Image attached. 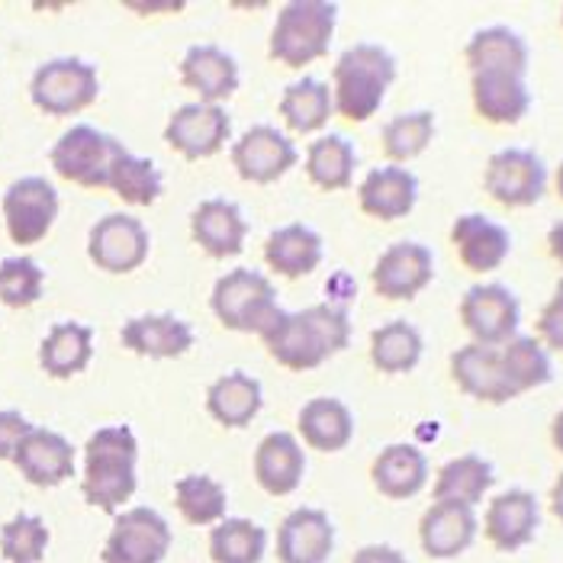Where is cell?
<instances>
[{
    "mask_svg": "<svg viewBox=\"0 0 563 563\" xmlns=\"http://www.w3.org/2000/svg\"><path fill=\"white\" fill-rule=\"evenodd\" d=\"M261 342L280 367L297 371V374L316 371L351 345L347 306L316 303L300 312L280 309L277 319L261 332Z\"/></svg>",
    "mask_w": 563,
    "mask_h": 563,
    "instance_id": "cell-1",
    "label": "cell"
},
{
    "mask_svg": "<svg viewBox=\"0 0 563 563\" xmlns=\"http://www.w3.org/2000/svg\"><path fill=\"white\" fill-rule=\"evenodd\" d=\"M139 489V438L130 426H103L85 444V493L87 506L117 516Z\"/></svg>",
    "mask_w": 563,
    "mask_h": 563,
    "instance_id": "cell-2",
    "label": "cell"
},
{
    "mask_svg": "<svg viewBox=\"0 0 563 563\" xmlns=\"http://www.w3.org/2000/svg\"><path fill=\"white\" fill-rule=\"evenodd\" d=\"M399 65L390 48L377 43H357L345 48L332 68V100L339 117L347 123H367L387 100V90L396 85Z\"/></svg>",
    "mask_w": 563,
    "mask_h": 563,
    "instance_id": "cell-3",
    "label": "cell"
},
{
    "mask_svg": "<svg viewBox=\"0 0 563 563\" xmlns=\"http://www.w3.org/2000/svg\"><path fill=\"white\" fill-rule=\"evenodd\" d=\"M339 3L332 0H287L274 16L267 52L274 62L303 71L319 62L335 40Z\"/></svg>",
    "mask_w": 563,
    "mask_h": 563,
    "instance_id": "cell-4",
    "label": "cell"
},
{
    "mask_svg": "<svg viewBox=\"0 0 563 563\" xmlns=\"http://www.w3.org/2000/svg\"><path fill=\"white\" fill-rule=\"evenodd\" d=\"M210 306L229 332H255V335H261L280 312L274 284L249 267H235L222 274L213 284Z\"/></svg>",
    "mask_w": 563,
    "mask_h": 563,
    "instance_id": "cell-5",
    "label": "cell"
},
{
    "mask_svg": "<svg viewBox=\"0 0 563 563\" xmlns=\"http://www.w3.org/2000/svg\"><path fill=\"white\" fill-rule=\"evenodd\" d=\"M551 174L538 152L531 148H499L486 158L483 190L506 210H528L548 194Z\"/></svg>",
    "mask_w": 563,
    "mask_h": 563,
    "instance_id": "cell-6",
    "label": "cell"
},
{
    "mask_svg": "<svg viewBox=\"0 0 563 563\" xmlns=\"http://www.w3.org/2000/svg\"><path fill=\"white\" fill-rule=\"evenodd\" d=\"M97 93H100L97 68L75 55L45 62L30 81V97L45 117H75L97 100Z\"/></svg>",
    "mask_w": 563,
    "mask_h": 563,
    "instance_id": "cell-7",
    "label": "cell"
},
{
    "mask_svg": "<svg viewBox=\"0 0 563 563\" xmlns=\"http://www.w3.org/2000/svg\"><path fill=\"white\" fill-rule=\"evenodd\" d=\"M461 325L471 332V342L503 347L521 329V300L499 280H483L464 290L457 306Z\"/></svg>",
    "mask_w": 563,
    "mask_h": 563,
    "instance_id": "cell-8",
    "label": "cell"
},
{
    "mask_svg": "<svg viewBox=\"0 0 563 563\" xmlns=\"http://www.w3.org/2000/svg\"><path fill=\"white\" fill-rule=\"evenodd\" d=\"M172 525L152 506H135L113 516L100 563H162L172 554Z\"/></svg>",
    "mask_w": 563,
    "mask_h": 563,
    "instance_id": "cell-9",
    "label": "cell"
},
{
    "mask_svg": "<svg viewBox=\"0 0 563 563\" xmlns=\"http://www.w3.org/2000/svg\"><path fill=\"white\" fill-rule=\"evenodd\" d=\"M62 210L58 190L52 180H45L40 174L20 177L7 187L3 200H0V213H3V225L13 245L30 249L40 245L48 229L55 225Z\"/></svg>",
    "mask_w": 563,
    "mask_h": 563,
    "instance_id": "cell-10",
    "label": "cell"
},
{
    "mask_svg": "<svg viewBox=\"0 0 563 563\" xmlns=\"http://www.w3.org/2000/svg\"><path fill=\"white\" fill-rule=\"evenodd\" d=\"M120 142L107 132H100L90 123L71 126L58 135V142L48 152V162L58 177L87 187V190H100L107 187V174H110V162L117 155Z\"/></svg>",
    "mask_w": 563,
    "mask_h": 563,
    "instance_id": "cell-11",
    "label": "cell"
},
{
    "mask_svg": "<svg viewBox=\"0 0 563 563\" xmlns=\"http://www.w3.org/2000/svg\"><path fill=\"white\" fill-rule=\"evenodd\" d=\"M538 528H541V499L525 486H509L496 493L479 525L483 538L499 554H519L521 548L534 541Z\"/></svg>",
    "mask_w": 563,
    "mask_h": 563,
    "instance_id": "cell-12",
    "label": "cell"
},
{
    "mask_svg": "<svg viewBox=\"0 0 563 563\" xmlns=\"http://www.w3.org/2000/svg\"><path fill=\"white\" fill-rule=\"evenodd\" d=\"M232 139V117L219 103H184L177 107L165 126V142L187 162H203L222 152Z\"/></svg>",
    "mask_w": 563,
    "mask_h": 563,
    "instance_id": "cell-13",
    "label": "cell"
},
{
    "mask_svg": "<svg viewBox=\"0 0 563 563\" xmlns=\"http://www.w3.org/2000/svg\"><path fill=\"white\" fill-rule=\"evenodd\" d=\"M152 239L142 219L130 213H110L97 219L87 235V255L107 274H132L148 258Z\"/></svg>",
    "mask_w": 563,
    "mask_h": 563,
    "instance_id": "cell-14",
    "label": "cell"
},
{
    "mask_svg": "<svg viewBox=\"0 0 563 563\" xmlns=\"http://www.w3.org/2000/svg\"><path fill=\"white\" fill-rule=\"evenodd\" d=\"M300 162V152L294 139L277 126L258 123L232 145V168L249 184H274L287 172H294Z\"/></svg>",
    "mask_w": 563,
    "mask_h": 563,
    "instance_id": "cell-15",
    "label": "cell"
},
{
    "mask_svg": "<svg viewBox=\"0 0 563 563\" xmlns=\"http://www.w3.org/2000/svg\"><path fill=\"white\" fill-rule=\"evenodd\" d=\"M377 297L390 303L416 300L434 280V252L422 242H393L371 271Z\"/></svg>",
    "mask_w": 563,
    "mask_h": 563,
    "instance_id": "cell-16",
    "label": "cell"
},
{
    "mask_svg": "<svg viewBox=\"0 0 563 563\" xmlns=\"http://www.w3.org/2000/svg\"><path fill=\"white\" fill-rule=\"evenodd\" d=\"M274 551L280 563H329L335 551V525L322 509L300 506L277 525Z\"/></svg>",
    "mask_w": 563,
    "mask_h": 563,
    "instance_id": "cell-17",
    "label": "cell"
},
{
    "mask_svg": "<svg viewBox=\"0 0 563 563\" xmlns=\"http://www.w3.org/2000/svg\"><path fill=\"white\" fill-rule=\"evenodd\" d=\"M479 538L477 509L432 503L419 519V548L432 561H454L467 554Z\"/></svg>",
    "mask_w": 563,
    "mask_h": 563,
    "instance_id": "cell-18",
    "label": "cell"
},
{
    "mask_svg": "<svg viewBox=\"0 0 563 563\" xmlns=\"http://www.w3.org/2000/svg\"><path fill=\"white\" fill-rule=\"evenodd\" d=\"M451 245L457 252V261L471 274H493L509 258L512 235L496 219L483 217V213H464L451 225Z\"/></svg>",
    "mask_w": 563,
    "mask_h": 563,
    "instance_id": "cell-19",
    "label": "cell"
},
{
    "mask_svg": "<svg viewBox=\"0 0 563 563\" xmlns=\"http://www.w3.org/2000/svg\"><path fill=\"white\" fill-rule=\"evenodd\" d=\"M471 103L483 123L516 126L531 110L528 78L512 71H471Z\"/></svg>",
    "mask_w": 563,
    "mask_h": 563,
    "instance_id": "cell-20",
    "label": "cell"
},
{
    "mask_svg": "<svg viewBox=\"0 0 563 563\" xmlns=\"http://www.w3.org/2000/svg\"><path fill=\"white\" fill-rule=\"evenodd\" d=\"M451 380L457 384V390L477 402H489V406H506L516 396L506 384L503 374V361H499V347L477 345L467 342L451 354Z\"/></svg>",
    "mask_w": 563,
    "mask_h": 563,
    "instance_id": "cell-21",
    "label": "cell"
},
{
    "mask_svg": "<svg viewBox=\"0 0 563 563\" xmlns=\"http://www.w3.org/2000/svg\"><path fill=\"white\" fill-rule=\"evenodd\" d=\"M75 461H78L75 444L65 434L52 432V429H36V426L13 454L16 471L40 489H52V486L75 477V467H78Z\"/></svg>",
    "mask_w": 563,
    "mask_h": 563,
    "instance_id": "cell-22",
    "label": "cell"
},
{
    "mask_svg": "<svg viewBox=\"0 0 563 563\" xmlns=\"http://www.w3.org/2000/svg\"><path fill=\"white\" fill-rule=\"evenodd\" d=\"M120 342L139 357L174 361L194 347V329L172 312H145V316H132L123 322Z\"/></svg>",
    "mask_w": 563,
    "mask_h": 563,
    "instance_id": "cell-23",
    "label": "cell"
},
{
    "mask_svg": "<svg viewBox=\"0 0 563 563\" xmlns=\"http://www.w3.org/2000/svg\"><path fill=\"white\" fill-rule=\"evenodd\" d=\"M357 203L367 217L380 222L406 219L419 203V177L402 165L374 168L357 184Z\"/></svg>",
    "mask_w": 563,
    "mask_h": 563,
    "instance_id": "cell-24",
    "label": "cell"
},
{
    "mask_svg": "<svg viewBox=\"0 0 563 563\" xmlns=\"http://www.w3.org/2000/svg\"><path fill=\"white\" fill-rule=\"evenodd\" d=\"M371 483L377 486L380 496H387L393 503L416 499L429 486V457H426V451L409 444V441L387 444L371 464Z\"/></svg>",
    "mask_w": 563,
    "mask_h": 563,
    "instance_id": "cell-25",
    "label": "cell"
},
{
    "mask_svg": "<svg viewBox=\"0 0 563 563\" xmlns=\"http://www.w3.org/2000/svg\"><path fill=\"white\" fill-rule=\"evenodd\" d=\"M190 235L210 258H235L245 249L249 222L232 200H203L190 213Z\"/></svg>",
    "mask_w": 563,
    "mask_h": 563,
    "instance_id": "cell-26",
    "label": "cell"
},
{
    "mask_svg": "<svg viewBox=\"0 0 563 563\" xmlns=\"http://www.w3.org/2000/svg\"><path fill=\"white\" fill-rule=\"evenodd\" d=\"M180 81L200 103L222 107V100L239 90V62L219 45H190L180 58Z\"/></svg>",
    "mask_w": 563,
    "mask_h": 563,
    "instance_id": "cell-27",
    "label": "cell"
},
{
    "mask_svg": "<svg viewBox=\"0 0 563 563\" xmlns=\"http://www.w3.org/2000/svg\"><path fill=\"white\" fill-rule=\"evenodd\" d=\"M306 477V454L297 441V434L290 432H271L261 438L255 448V479L258 486L274 496L284 499L290 496Z\"/></svg>",
    "mask_w": 563,
    "mask_h": 563,
    "instance_id": "cell-28",
    "label": "cell"
},
{
    "mask_svg": "<svg viewBox=\"0 0 563 563\" xmlns=\"http://www.w3.org/2000/svg\"><path fill=\"white\" fill-rule=\"evenodd\" d=\"M322 235L316 229H309L303 222H290L280 225L267 235L264 242V264L287 280H300L309 277L319 264H322Z\"/></svg>",
    "mask_w": 563,
    "mask_h": 563,
    "instance_id": "cell-29",
    "label": "cell"
},
{
    "mask_svg": "<svg viewBox=\"0 0 563 563\" xmlns=\"http://www.w3.org/2000/svg\"><path fill=\"white\" fill-rule=\"evenodd\" d=\"M464 62H467V71H512V75L528 78L531 48L512 26L496 23V26H483L467 40Z\"/></svg>",
    "mask_w": 563,
    "mask_h": 563,
    "instance_id": "cell-30",
    "label": "cell"
},
{
    "mask_svg": "<svg viewBox=\"0 0 563 563\" xmlns=\"http://www.w3.org/2000/svg\"><path fill=\"white\" fill-rule=\"evenodd\" d=\"M496 483V467L483 454H457L438 467L432 483V503H454L477 509Z\"/></svg>",
    "mask_w": 563,
    "mask_h": 563,
    "instance_id": "cell-31",
    "label": "cell"
},
{
    "mask_svg": "<svg viewBox=\"0 0 563 563\" xmlns=\"http://www.w3.org/2000/svg\"><path fill=\"white\" fill-rule=\"evenodd\" d=\"M297 429L300 438L312 451L322 454H339L345 451L354 438V416L342 399L335 396H316L309 399L300 416H297Z\"/></svg>",
    "mask_w": 563,
    "mask_h": 563,
    "instance_id": "cell-32",
    "label": "cell"
},
{
    "mask_svg": "<svg viewBox=\"0 0 563 563\" xmlns=\"http://www.w3.org/2000/svg\"><path fill=\"white\" fill-rule=\"evenodd\" d=\"M261 406H264L261 384L242 371L219 377L207 390V412L222 429H249L258 419Z\"/></svg>",
    "mask_w": 563,
    "mask_h": 563,
    "instance_id": "cell-33",
    "label": "cell"
},
{
    "mask_svg": "<svg viewBox=\"0 0 563 563\" xmlns=\"http://www.w3.org/2000/svg\"><path fill=\"white\" fill-rule=\"evenodd\" d=\"M93 357V332L85 322H58L40 345V367L52 380H71L85 374Z\"/></svg>",
    "mask_w": 563,
    "mask_h": 563,
    "instance_id": "cell-34",
    "label": "cell"
},
{
    "mask_svg": "<svg viewBox=\"0 0 563 563\" xmlns=\"http://www.w3.org/2000/svg\"><path fill=\"white\" fill-rule=\"evenodd\" d=\"M499 361H503V374L512 396L519 399L525 393L541 390L554 380V361L551 351L541 345L534 335H516L512 342L499 347Z\"/></svg>",
    "mask_w": 563,
    "mask_h": 563,
    "instance_id": "cell-35",
    "label": "cell"
},
{
    "mask_svg": "<svg viewBox=\"0 0 563 563\" xmlns=\"http://www.w3.org/2000/svg\"><path fill=\"white\" fill-rule=\"evenodd\" d=\"M354 172H357V152L342 132H325L306 148V177L325 194L347 190Z\"/></svg>",
    "mask_w": 563,
    "mask_h": 563,
    "instance_id": "cell-36",
    "label": "cell"
},
{
    "mask_svg": "<svg viewBox=\"0 0 563 563\" xmlns=\"http://www.w3.org/2000/svg\"><path fill=\"white\" fill-rule=\"evenodd\" d=\"M422 354H426V339L406 319H393L371 335V364L387 377L416 371Z\"/></svg>",
    "mask_w": 563,
    "mask_h": 563,
    "instance_id": "cell-37",
    "label": "cell"
},
{
    "mask_svg": "<svg viewBox=\"0 0 563 563\" xmlns=\"http://www.w3.org/2000/svg\"><path fill=\"white\" fill-rule=\"evenodd\" d=\"M107 187L123 203L152 207V203H158V197L165 190V180H162V172H158V165L152 158H139V155H132L126 145H120L113 162H110Z\"/></svg>",
    "mask_w": 563,
    "mask_h": 563,
    "instance_id": "cell-38",
    "label": "cell"
},
{
    "mask_svg": "<svg viewBox=\"0 0 563 563\" xmlns=\"http://www.w3.org/2000/svg\"><path fill=\"white\" fill-rule=\"evenodd\" d=\"M332 110H335L332 87L319 78H300V81L284 87V93H280V117L300 135L325 130L332 120Z\"/></svg>",
    "mask_w": 563,
    "mask_h": 563,
    "instance_id": "cell-39",
    "label": "cell"
},
{
    "mask_svg": "<svg viewBox=\"0 0 563 563\" xmlns=\"http://www.w3.org/2000/svg\"><path fill=\"white\" fill-rule=\"evenodd\" d=\"M210 561L213 563H261L267 554V531L252 519H225L210 531Z\"/></svg>",
    "mask_w": 563,
    "mask_h": 563,
    "instance_id": "cell-40",
    "label": "cell"
},
{
    "mask_svg": "<svg viewBox=\"0 0 563 563\" xmlns=\"http://www.w3.org/2000/svg\"><path fill=\"white\" fill-rule=\"evenodd\" d=\"M174 509L187 525H197V528L219 525L225 519L229 496H225L222 483L210 474H187L174 483Z\"/></svg>",
    "mask_w": 563,
    "mask_h": 563,
    "instance_id": "cell-41",
    "label": "cell"
},
{
    "mask_svg": "<svg viewBox=\"0 0 563 563\" xmlns=\"http://www.w3.org/2000/svg\"><path fill=\"white\" fill-rule=\"evenodd\" d=\"M434 132H438V120H434L432 110H409V113H399L393 117L390 123L380 132V145H384V155L390 158L393 165H402L419 158L429 145L434 142Z\"/></svg>",
    "mask_w": 563,
    "mask_h": 563,
    "instance_id": "cell-42",
    "label": "cell"
},
{
    "mask_svg": "<svg viewBox=\"0 0 563 563\" xmlns=\"http://www.w3.org/2000/svg\"><path fill=\"white\" fill-rule=\"evenodd\" d=\"M48 538V525L40 516L16 512L0 528V554L7 563H43Z\"/></svg>",
    "mask_w": 563,
    "mask_h": 563,
    "instance_id": "cell-43",
    "label": "cell"
},
{
    "mask_svg": "<svg viewBox=\"0 0 563 563\" xmlns=\"http://www.w3.org/2000/svg\"><path fill=\"white\" fill-rule=\"evenodd\" d=\"M45 294L43 267L30 255H13L0 261V303L10 309H26L40 303Z\"/></svg>",
    "mask_w": 563,
    "mask_h": 563,
    "instance_id": "cell-44",
    "label": "cell"
},
{
    "mask_svg": "<svg viewBox=\"0 0 563 563\" xmlns=\"http://www.w3.org/2000/svg\"><path fill=\"white\" fill-rule=\"evenodd\" d=\"M548 351L563 354V277L558 280L551 300L538 312V335H534Z\"/></svg>",
    "mask_w": 563,
    "mask_h": 563,
    "instance_id": "cell-45",
    "label": "cell"
},
{
    "mask_svg": "<svg viewBox=\"0 0 563 563\" xmlns=\"http://www.w3.org/2000/svg\"><path fill=\"white\" fill-rule=\"evenodd\" d=\"M33 432V422L16 409H0V461H13L23 438Z\"/></svg>",
    "mask_w": 563,
    "mask_h": 563,
    "instance_id": "cell-46",
    "label": "cell"
},
{
    "mask_svg": "<svg viewBox=\"0 0 563 563\" xmlns=\"http://www.w3.org/2000/svg\"><path fill=\"white\" fill-rule=\"evenodd\" d=\"M351 563H409V558L393 544H364L354 551Z\"/></svg>",
    "mask_w": 563,
    "mask_h": 563,
    "instance_id": "cell-47",
    "label": "cell"
},
{
    "mask_svg": "<svg viewBox=\"0 0 563 563\" xmlns=\"http://www.w3.org/2000/svg\"><path fill=\"white\" fill-rule=\"evenodd\" d=\"M548 255L563 267V219H558V222L548 229Z\"/></svg>",
    "mask_w": 563,
    "mask_h": 563,
    "instance_id": "cell-48",
    "label": "cell"
},
{
    "mask_svg": "<svg viewBox=\"0 0 563 563\" xmlns=\"http://www.w3.org/2000/svg\"><path fill=\"white\" fill-rule=\"evenodd\" d=\"M548 509L554 512V519L563 525V471L554 479V486H551V493H548Z\"/></svg>",
    "mask_w": 563,
    "mask_h": 563,
    "instance_id": "cell-49",
    "label": "cell"
},
{
    "mask_svg": "<svg viewBox=\"0 0 563 563\" xmlns=\"http://www.w3.org/2000/svg\"><path fill=\"white\" fill-rule=\"evenodd\" d=\"M551 444H554V451L563 457V409L554 416V422H551Z\"/></svg>",
    "mask_w": 563,
    "mask_h": 563,
    "instance_id": "cell-50",
    "label": "cell"
},
{
    "mask_svg": "<svg viewBox=\"0 0 563 563\" xmlns=\"http://www.w3.org/2000/svg\"><path fill=\"white\" fill-rule=\"evenodd\" d=\"M554 190H558V197L563 200V162L558 165V172H554Z\"/></svg>",
    "mask_w": 563,
    "mask_h": 563,
    "instance_id": "cell-51",
    "label": "cell"
},
{
    "mask_svg": "<svg viewBox=\"0 0 563 563\" xmlns=\"http://www.w3.org/2000/svg\"><path fill=\"white\" fill-rule=\"evenodd\" d=\"M561 26H563V7H561Z\"/></svg>",
    "mask_w": 563,
    "mask_h": 563,
    "instance_id": "cell-52",
    "label": "cell"
}]
</instances>
